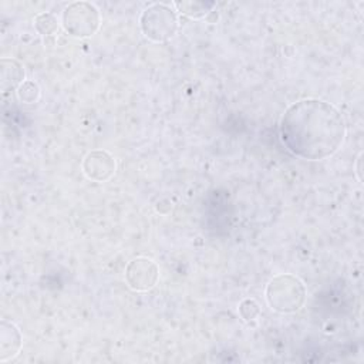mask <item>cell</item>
<instances>
[{
    "mask_svg": "<svg viewBox=\"0 0 364 364\" xmlns=\"http://www.w3.org/2000/svg\"><path fill=\"white\" fill-rule=\"evenodd\" d=\"M82 172L91 181L104 182L114 175L115 159L107 151H91L82 161Z\"/></svg>",
    "mask_w": 364,
    "mask_h": 364,
    "instance_id": "8992f818",
    "label": "cell"
},
{
    "mask_svg": "<svg viewBox=\"0 0 364 364\" xmlns=\"http://www.w3.org/2000/svg\"><path fill=\"white\" fill-rule=\"evenodd\" d=\"M24 82V68L11 58H1L0 63V88L3 94L17 90Z\"/></svg>",
    "mask_w": 364,
    "mask_h": 364,
    "instance_id": "ba28073f",
    "label": "cell"
},
{
    "mask_svg": "<svg viewBox=\"0 0 364 364\" xmlns=\"http://www.w3.org/2000/svg\"><path fill=\"white\" fill-rule=\"evenodd\" d=\"M173 6L186 17L203 18L216 6L213 1H176Z\"/></svg>",
    "mask_w": 364,
    "mask_h": 364,
    "instance_id": "9c48e42d",
    "label": "cell"
},
{
    "mask_svg": "<svg viewBox=\"0 0 364 364\" xmlns=\"http://www.w3.org/2000/svg\"><path fill=\"white\" fill-rule=\"evenodd\" d=\"M266 301L272 310L279 313L297 311L306 299V287L293 274L284 273L273 277L266 286Z\"/></svg>",
    "mask_w": 364,
    "mask_h": 364,
    "instance_id": "7a4b0ae2",
    "label": "cell"
},
{
    "mask_svg": "<svg viewBox=\"0 0 364 364\" xmlns=\"http://www.w3.org/2000/svg\"><path fill=\"white\" fill-rule=\"evenodd\" d=\"M361 152H360V155H358V158H357V175H358V181H361Z\"/></svg>",
    "mask_w": 364,
    "mask_h": 364,
    "instance_id": "4fadbf2b",
    "label": "cell"
},
{
    "mask_svg": "<svg viewBox=\"0 0 364 364\" xmlns=\"http://www.w3.org/2000/svg\"><path fill=\"white\" fill-rule=\"evenodd\" d=\"M142 34L155 43H164L172 38L178 31V16L166 4H151L139 17Z\"/></svg>",
    "mask_w": 364,
    "mask_h": 364,
    "instance_id": "3957f363",
    "label": "cell"
},
{
    "mask_svg": "<svg viewBox=\"0 0 364 364\" xmlns=\"http://www.w3.org/2000/svg\"><path fill=\"white\" fill-rule=\"evenodd\" d=\"M159 277L158 264L148 257L132 259L125 269V280L132 290L145 291L152 289Z\"/></svg>",
    "mask_w": 364,
    "mask_h": 364,
    "instance_id": "5b68a950",
    "label": "cell"
},
{
    "mask_svg": "<svg viewBox=\"0 0 364 364\" xmlns=\"http://www.w3.org/2000/svg\"><path fill=\"white\" fill-rule=\"evenodd\" d=\"M61 23L70 36L90 37L100 27V11L90 1H74L64 9Z\"/></svg>",
    "mask_w": 364,
    "mask_h": 364,
    "instance_id": "277c9868",
    "label": "cell"
},
{
    "mask_svg": "<svg viewBox=\"0 0 364 364\" xmlns=\"http://www.w3.org/2000/svg\"><path fill=\"white\" fill-rule=\"evenodd\" d=\"M34 27L41 36H53L58 30V21L53 13H41L36 16Z\"/></svg>",
    "mask_w": 364,
    "mask_h": 364,
    "instance_id": "30bf717a",
    "label": "cell"
},
{
    "mask_svg": "<svg viewBox=\"0 0 364 364\" xmlns=\"http://www.w3.org/2000/svg\"><path fill=\"white\" fill-rule=\"evenodd\" d=\"M21 331L18 327L7 320H1L0 324V361H9L14 358L21 348Z\"/></svg>",
    "mask_w": 364,
    "mask_h": 364,
    "instance_id": "52a82bcc",
    "label": "cell"
},
{
    "mask_svg": "<svg viewBox=\"0 0 364 364\" xmlns=\"http://www.w3.org/2000/svg\"><path fill=\"white\" fill-rule=\"evenodd\" d=\"M279 134L282 144L293 155L318 161L331 156L341 146L346 122L334 105L306 98L287 107L280 118Z\"/></svg>",
    "mask_w": 364,
    "mask_h": 364,
    "instance_id": "6da1fadb",
    "label": "cell"
},
{
    "mask_svg": "<svg viewBox=\"0 0 364 364\" xmlns=\"http://www.w3.org/2000/svg\"><path fill=\"white\" fill-rule=\"evenodd\" d=\"M17 97L24 104H34L40 98V87L37 82L27 80L17 88Z\"/></svg>",
    "mask_w": 364,
    "mask_h": 364,
    "instance_id": "8fae6325",
    "label": "cell"
},
{
    "mask_svg": "<svg viewBox=\"0 0 364 364\" xmlns=\"http://www.w3.org/2000/svg\"><path fill=\"white\" fill-rule=\"evenodd\" d=\"M239 314L243 320H255L260 314V307L253 299H245L239 304Z\"/></svg>",
    "mask_w": 364,
    "mask_h": 364,
    "instance_id": "7c38bea8",
    "label": "cell"
}]
</instances>
